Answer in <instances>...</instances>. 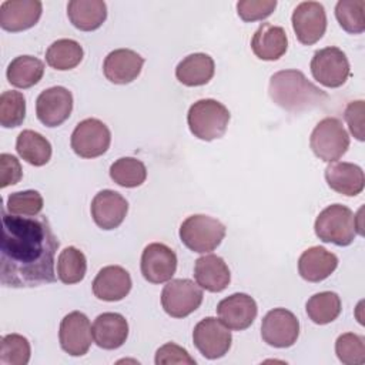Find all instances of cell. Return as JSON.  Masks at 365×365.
Segmentation results:
<instances>
[{
    "label": "cell",
    "instance_id": "obj_37",
    "mask_svg": "<svg viewBox=\"0 0 365 365\" xmlns=\"http://www.w3.org/2000/svg\"><path fill=\"white\" fill-rule=\"evenodd\" d=\"M335 354L345 365H361L365 362V338L354 332L341 334L335 341Z\"/></svg>",
    "mask_w": 365,
    "mask_h": 365
},
{
    "label": "cell",
    "instance_id": "obj_8",
    "mask_svg": "<svg viewBox=\"0 0 365 365\" xmlns=\"http://www.w3.org/2000/svg\"><path fill=\"white\" fill-rule=\"evenodd\" d=\"M309 67L312 77L328 88L341 87L351 74L349 61L345 53L334 46L317 50Z\"/></svg>",
    "mask_w": 365,
    "mask_h": 365
},
{
    "label": "cell",
    "instance_id": "obj_18",
    "mask_svg": "<svg viewBox=\"0 0 365 365\" xmlns=\"http://www.w3.org/2000/svg\"><path fill=\"white\" fill-rule=\"evenodd\" d=\"M40 0H6L0 4V27L17 33L33 27L41 17Z\"/></svg>",
    "mask_w": 365,
    "mask_h": 365
},
{
    "label": "cell",
    "instance_id": "obj_30",
    "mask_svg": "<svg viewBox=\"0 0 365 365\" xmlns=\"http://www.w3.org/2000/svg\"><path fill=\"white\" fill-rule=\"evenodd\" d=\"M84 51L78 41L71 38H60L51 43L46 51L47 64L60 71L77 67L83 60Z\"/></svg>",
    "mask_w": 365,
    "mask_h": 365
},
{
    "label": "cell",
    "instance_id": "obj_34",
    "mask_svg": "<svg viewBox=\"0 0 365 365\" xmlns=\"http://www.w3.org/2000/svg\"><path fill=\"white\" fill-rule=\"evenodd\" d=\"M335 17L339 26L351 34H359L365 30V1L339 0L335 6Z\"/></svg>",
    "mask_w": 365,
    "mask_h": 365
},
{
    "label": "cell",
    "instance_id": "obj_4",
    "mask_svg": "<svg viewBox=\"0 0 365 365\" xmlns=\"http://www.w3.org/2000/svg\"><path fill=\"white\" fill-rule=\"evenodd\" d=\"M314 230L321 241L346 247L356 237L355 214L346 205L331 204L318 214Z\"/></svg>",
    "mask_w": 365,
    "mask_h": 365
},
{
    "label": "cell",
    "instance_id": "obj_22",
    "mask_svg": "<svg viewBox=\"0 0 365 365\" xmlns=\"http://www.w3.org/2000/svg\"><path fill=\"white\" fill-rule=\"evenodd\" d=\"M91 332L97 346L117 349L128 336V322L118 312H103L94 319Z\"/></svg>",
    "mask_w": 365,
    "mask_h": 365
},
{
    "label": "cell",
    "instance_id": "obj_17",
    "mask_svg": "<svg viewBox=\"0 0 365 365\" xmlns=\"http://www.w3.org/2000/svg\"><path fill=\"white\" fill-rule=\"evenodd\" d=\"M90 211L97 227L108 231L121 225L128 211V202L120 192L103 190L94 195Z\"/></svg>",
    "mask_w": 365,
    "mask_h": 365
},
{
    "label": "cell",
    "instance_id": "obj_9",
    "mask_svg": "<svg viewBox=\"0 0 365 365\" xmlns=\"http://www.w3.org/2000/svg\"><path fill=\"white\" fill-rule=\"evenodd\" d=\"M71 148L81 158H96L103 155L111 143L108 127L98 118L80 121L71 134Z\"/></svg>",
    "mask_w": 365,
    "mask_h": 365
},
{
    "label": "cell",
    "instance_id": "obj_12",
    "mask_svg": "<svg viewBox=\"0 0 365 365\" xmlns=\"http://www.w3.org/2000/svg\"><path fill=\"white\" fill-rule=\"evenodd\" d=\"M291 21L298 41L305 46L319 41L327 30V13L318 1H301L294 9Z\"/></svg>",
    "mask_w": 365,
    "mask_h": 365
},
{
    "label": "cell",
    "instance_id": "obj_19",
    "mask_svg": "<svg viewBox=\"0 0 365 365\" xmlns=\"http://www.w3.org/2000/svg\"><path fill=\"white\" fill-rule=\"evenodd\" d=\"M143 64L144 58L137 51L117 48L110 51L104 58L103 73L114 84H128L140 76Z\"/></svg>",
    "mask_w": 365,
    "mask_h": 365
},
{
    "label": "cell",
    "instance_id": "obj_20",
    "mask_svg": "<svg viewBox=\"0 0 365 365\" xmlns=\"http://www.w3.org/2000/svg\"><path fill=\"white\" fill-rule=\"evenodd\" d=\"M131 277L128 271L120 265H107L98 271L93 281V294L107 302L125 298L131 291Z\"/></svg>",
    "mask_w": 365,
    "mask_h": 365
},
{
    "label": "cell",
    "instance_id": "obj_38",
    "mask_svg": "<svg viewBox=\"0 0 365 365\" xmlns=\"http://www.w3.org/2000/svg\"><path fill=\"white\" fill-rule=\"evenodd\" d=\"M6 208L13 215L36 217L43 210V197L36 190L17 191L9 195Z\"/></svg>",
    "mask_w": 365,
    "mask_h": 365
},
{
    "label": "cell",
    "instance_id": "obj_40",
    "mask_svg": "<svg viewBox=\"0 0 365 365\" xmlns=\"http://www.w3.org/2000/svg\"><path fill=\"white\" fill-rule=\"evenodd\" d=\"M155 365L168 364H190L195 365V359L188 354V351L174 342H167L160 346L155 352Z\"/></svg>",
    "mask_w": 365,
    "mask_h": 365
},
{
    "label": "cell",
    "instance_id": "obj_25",
    "mask_svg": "<svg viewBox=\"0 0 365 365\" xmlns=\"http://www.w3.org/2000/svg\"><path fill=\"white\" fill-rule=\"evenodd\" d=\"M338 267V258L324 247L315 245L305 250L298 259V272L308 282L327 279Z\"/></svg>",
    "mask_w": 365,
    "mask_h": 365
},
{
    "label": "cell",
    "instance_id": "obj_3",
    "mask_svg": "<svg viewBox=\"0 0 365 365\" xmlns=\"http://www.w3.org/2000/svg\"><path fill=\"white\" fill-rule=\"evenodd\" d=\"M230 118L231 114L228 108L214 98L195 101L187 113V123L191 134L204 141L221 138L227 131Z\"/></svg>",
    "mask_w": 365,
    "mask_h": 365
},
{
    "label": "cell",
    "instance_id": "obj_39",
    "mask_svg": "<svg viewBox=\"0 0 365 365\" xmlns=\"http://www.w3.org/2000/svg\"><path fill=\"white\" fill-rule=\"evenodd\" d=\"M277 7V0H241L237 13L244 21H258L269 17Z\"/></svg>",
    "mask_w": 365,
    "mask_h": 365
},
{
    "label": "cell",
    "instance_id": "obj_7",
    "mask_svg": "<svg viewBox=\"0 0 365 365\" xmlns=\"http://www.w3.org/2000/svg\"><path fill=\"white\" fill-rule=\"evenodd\" d=\"M202 288L188 278L170 279L161 291L163 309L173 318H185L202 302Z\"/></svg>",
    "mask_w": 365,
    "mask_h": 365
},
{
    "label": "cell",
    "instance_id": "obj_35",
    "mask_svg": "<svg viewBox=\"0 0 365 365\" xmlns=\"http://www.w3.org/2000/svg\"><path fill=\"white\" fill-rule=\"evenodd\" d=\"M26 117V98L20 91L7 90L0 94V125L19 127Z\"/></svg>",
    "mask_w": 365,
    "mask_h": 365
},
{
    "label": "cell",
    "instance_id": "obj_24",
    "mask_svg": "<svg viewBox=\"0 0 365 365\" xmlns=\"http://www.w3.org/2000/svg\"><path fill=\"white\" fill-rule=\"evenodd\" d=\"M252 53L265 61L281 58L288 48V37L281 26L262 23L251 38Z\"/></svg>",
    "mask_w": 365,
    "mask_h": 365
},
{
    "label": "cell",
    "instance_id": "obj_2",
    "mask_svg": "<svg viewBox=\"0 0 365 365\" xmlns=\"http://www.w3.org/2000/svg\"><path fill=\"white\" fill-rule=\"evenodd\" d=\"M269 98L288 113H302L328 100V94L311 83L299 70H281L271 76Z\"/></svg>",
    "mask_w": 365,
    "mask_h": 365
},
{
    "label": "cell",
    "instance_id": "obj_14",
    "mask_svg": "<svg viewBox=\"0 0 365 365\" xmlns=\"http://www.w3.org/2000/svg\"><path fill=\"white\" fill-rule=\"evenodd\" d=\"M73 111V94L66 87L43 90L36 100V115L46 127L61 125Z\"/></svg>",
    "mask_w": 365,
    "mask_h": 365
},
{
    "label": "cell",
    "instance_id": "obj_31",
    "mask_svg": "<svg viewBox=\"0 0 365 365\" xmlns=\"http://www.w3.org/2000/svg\"><path fill=\"white\" fill-rule=\"evenodd\" d=\"M308 318L318 325H325L335 321L341 314V298L336 292L322 291L314 294L305 305Z\"/></svg>",
    "mask_w": 365,
    "mask_h": 365
},
{
    "label": "cell",
    "instance_id": "obj_11",
    "mask_svg": "<svg viewBox=\"0 0 365 365\" xmlns=\"http://www.w3.org/2000/svg\"><path fill=\"white\" fill-rule=\"evenodd\" d=\"M299 335L298 318L285 308H274L265 314L261 322L264 342L274 348L292 346Z\"/></svg>",
    "mask_w": 365,
    "mask_h": 365
},
{
    "label": "cell",
    "instance_id": "obj_29",
    "mask_svg": "<svg viewBox=\"0 0 365 365\" xmlns=\"http://www.w3.org/2000/svg\"><path fill=\"white\" fill-rule=\"evenodd\" d=\"M43 74V61L33 56H19L13 58L6 71L9 83L17 88H30L36 86Z\"/></svg>",
    "mask_w": 365,
    "mask_h": 365
},
{
    "label": "cell",
    "instance_id": "obj_32",
    "mask_svg": "<svg viewBox=\"0 0 365 365\" xmlns=\"http://www.w3.org/2000/svg\"><path fill=\"white\" fill-rule=\"evenodd\" d=\"M87 271V259L76 247L64 248L57 258V277L63 284L71 285L83 281Z\"/></svg>",
    "mask_w": 365,
    "mask_h": 365
},
{
    "label": "cell",
    "instance_id": "obj_42",
    "mask_svg": "<svg viewBox=\"0 0 365 365\" xmlns=\"http://www.w3.org/2000/svg\"><path fill=\"white\" fill-rule=\"evenodd\" d=\"M364 113H365L364 100L351 101L346 106L344 113V117L349 127L351 134L359 141H364Z\"/></svg>",
    "mask_w": 365,
    "mask_h": 365
},
{
    "label": "cell",
    "instance_id": "obj_23",
    "mask_svg": "<svg viewBox=\"0 0 365 365\" xmlns=\"http://www.w3.org/2000/svg\"><path fill=\"white\" fill-rule=\"evenodd\" d=\"M325 180L331 190L346 197L361 194L365 185L362 168L346 161H334L328 164L325 168Z\"/></svg>",
    "mask_w": 365,
    "mask_h": 365
},
{
    "label": "cell",
    "instance_id": "obj_26",
    "mask_svg": "<svg viewBox=\"0 0 365 365\" xmlns=\"http://www.w3.org/2000/svg\"><path fill=\"white\" fill-rule=\"evenodd\" d=\"M215 71L212 57L205 53H194L184 57L175 67L177 80L187 87L207 84Z\"/></svg>",
    "mask_w": 365,
    "mask_h": 365
},
{
    "label": "cell",
    "instance_id": "obj_13",
    "mask_svg": "<svg viewBox=\"0 0 365 365\" xmlns=\"http://www.w3.org/2000/svg\"><path fill=\"white\" fill-rule=\"evenodd\" d=\"M60 346L71 356H83L88 352L93 341L91 324L86 314L73 311L60 322Z\"/></svg>",
    "mask_w": 365,
    "mask_h": 365
},
{
    "label": "cell",
    "instance_id": "obj_10",
    "mask_svg": "<svg viewBox=\"0 0 365 365\" xmlns=\"http://www.w3.org/2000/svg\"><path fill=\"white\" fill-rule=\"evenodd\" d=\"M192 342L202 356L207 359H218L230 351L232 335L230 328L220 319L207 317L194 327Z\"/></svg>",
    "mask_w": 365,
    "mask_h": 365
},
{
    "label": "cell",
    "instance_id": "obj_16",
    "mask_svg": "<svg viewBox=\"0 0 365 365\" xmlns=\"http://www.w3.org/2000/svg\"><path fill=\"white\" fill-rule=\"evenodd\" d=\"M258 312L257 302L244 292H235L217 305L218 319L230 329L244 331L254 322Z\"/></svg>",
    "mask_w": 365,
    "mask_h": 365
},
{
    "label": "cell",
    "instance_id": "obj_36",
    "mask_svg": "<svg viewBox=\"0 0 365 365\" xmlns=\"http://www.w3.org/2000/svg\"><path fill=\"white\" fill-rule=\"evenodd\" d=\"M0 364L1 365H26L30 361V342L20 334H7L1 336Z\"/></svg>",
    "mask_w": 365,
    "mask_h": 365
},
{
    "label": "cell",
    "instance_id": "obj_27",
    "mask_svg": "<svg viewBox=\"0 0 365 365\" xmlns=\"http://www.w3.org/2000/svg\"><path fill=\"white\" fill-rule=\"evenodd\" d=\"M71 24L81 31L97 30L107 19V6L103 0H71L67 4Z\"/></svg>",
    "mask_w": 365,
    "mask_h": 365
},
{
    "label": "cell",
    "instance_id": "obj_21",
    "mask_svg": "<svg viewBox=\"0 0 365 365\" xmlns=\"http://www.w3.org/2000/svg\"><path fill=\"white\" fill-rule=\"evenodd\" d=\"M194 278L202 289L221 292L228 287L231 274L227 262L221 257L215 254H205L195 259Z\"/></svg>",
    "mask_w": 365,
    "mask_h": 365
},
{
    "label": "cell",
    "instance_id": "obj_1",
    "mask_svg": "<svg viewBox=\"0 0 365 365\" xmlns=\"http://www.w3.org/2000/svg\"><path fill=\"white\" fill-rule=\"evenodd\" d=\"M58 240L46 215L23 217L3 211L0 282L9 288H33L56 281Z\"/></svg>",
    "mask_w": 365,
    "mask_h": 365
},
{
    "label": "cell",
    "instance_id": "obj_5",
    "mask_svg": "<svg viewBox=\"0 0 365 365\" xmlns=\"http://www.w3.org/2000/svg\"><path fill=\"white\" fill-rule=\"evenodd\" d=\"M225 225L210 215L194 214L180 225V240L191 251L205 254L214 251L225 237Z\"/></svg>",
    "mask_w": 365,
    "mask_h": 365
},
{
    "label": "cell",
    "instance_id": "obj_6",
    "mask_svg": "<svg viewBox=\"0 0 365 365\" xmlns=\"http://www.w3.org/2000/svg\"><path fill=\"white\" fill-rule=\"evenodd\" d=\"M309 147L312 153L325 163L339 160L349 147V135L336 117L322 118L311 133Z\"/></svg>",
    "mask_w": 365,
    "mask_h": 365
},
{
    "label": "cell",
    "instance_id": "obj_28",
    "mask_svg": "<svg viewBox=\"0 0 365 365\" xmlns=\"http://www.w3.org/2000/svg\"><path fill=\"white\" fill-rule=\"evenodd\" d=\"M17 154L30 165L41 167L51 158V144L40 133L23 130L16 140Z\"/></svg>",
    "mask_w": 365,
    "mask_h": 365
},
{
    "label": "cell",
    "instance_id": "obj_41",
    "mask_svg": "<svg viewBox=\"0 0 365 365\" xmlns=\"http://www.w3.org/2000/svg\"><path fill=\"white\" fill-rule=\"evenodd\" d=\"M23 170L17 157L3 153L0 154V187L14 185L21 180Z\"/></svg>",
    "mask_w": 365,
    "mask_h": 365
},
{
    "label": "cell",
    "instance_id": "obj_15",
    "mask_svg": "<svg viewBox=\"0 0 365 365\" xmlns=\"http://www.w3.org/2000/svg\"><path fill=\"white\" fill-rule=\"evenodd\" d=\"M141 274L151 284L168 282L177 269L175 252L163 242L148 244L141 254Z\"/></svg>",
    "mask_w": 365,
    "mask_h": 365
},
{
    "label": "cell",
    "instance_id": "obj_33",
    "mask_svg": "<svg viewBox=\"0 0 365 365\" xmlns=\"http://www.w3.org/2000/svg\"><path fill=\"white\" fill-rule=\"evenodd\" d=\"M111 180L125 188L141 185L147 178V168L144 163L134 157H121L110 167Z\"/></svg>",
    "mask_w": 365,
    "mask_h": 365
}]
</instances>
